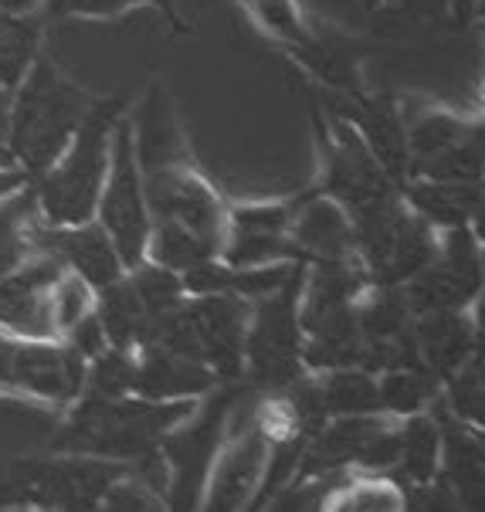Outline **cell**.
Masks as SVG:
<instances>
[{"instance_id":"6da1fadb","label":"cell","mask_w":485,"mask_h":512,"mask_svg":"<svg viewBox=\"0 0 485 512\" xmlns=\"http://www.w3.org/2000/svg\"><path fill=\"white\" fill-rule=\"evenodd\" d=\"M92 109V99L79 85H72L45 58H34L24 78L11 92V116H7V150L17 167L31 177H41Z\"/></svg>"},{"instance_id":"7a4b0ae2","label":"cell","mask_w":485,"mask_h":512,"mask_svg":"<svg viewBox=\"0 0 485 512\" xmlns=\"http://www.w3.org/2000/svg\"><path fill=\"white\" fill-rule=\"evenodd\" d=\"M123 106V99L92 102L65 153L38 177L41 184L34 204L48 228H72V224L95 218V204H99L102 180L109 170L112 133L123 119Z\"/></svg>"},{"instance_id":"3957f363","label":"cell","mask_w":485,"mask_h":512,"mask_svg":"<svg viewBox=\"0 0 485 512\" xmlns=\"http://www.w3.org/2000/svg\"><path fill=\"white\" fill-rule=\"evenodd\" d=\"M95 224L109 234L112 248H116L119 262L126 272L140 268L146 262V245H150V207H146V187L143 170L133 153V133H129V119L123 116L112 133V153L109 170L102 180V194L95 204Z\"/></svg>"},{"instance_id":"277c9868","label":"cell","mask_w":485,"mask_h":512,"mask_svg":"<svg viewBox=\"0 0 485 512\" xmlns=\"http://www.w3.org/2000/svg\"><path fill=\"white\" fill-rule=\"evenodd\" d=\"M143 187L153 224H177V228L214 245L221 255L224 231H228V207L221 204L214 187L194 170V163L143 173Z\"/></svg>"},{"instance_id":"5b68a950","label":"cell","mask_w":485,"mask_h":512,"mask_svg":"<svg viewBox=\"0 0 485 512\" xmlns=\"http://www.w3.org/2000/svg\"><path fill=\"white\" fill-rule=\"evenodd\" d=\"M65 265L55 255L24 258L11 275L0 279V333L17 343H55V319H51V285Z\"/></svg>"},{"instance_id":"8992f818","label":"cell","mask_w":485,"mask_h":512,"mask_svg":"<svg viewBox=\"0 0 485 512\" xmlns=\"http://www.w3.org/2000/svg\"><path fill=\"white\" fill-rule=\"evenodd\" d=\"M48 231H51L48 255H55L68 272L82 275L95 292H102V289H109V285L126 279V268L119 262L109 234L95 221L72 224V228H48Z\"/></svg>"},{"instance_id":"52a82bcc","label":"cell","mask_w":485,"mask_h":512,"mask_svg":"<svg viewBox=\"0 0 485 512\" xmlns=\"http://www.w3.org/2000/svg\"><path fill=\"white\" fill-rule=\"evenodd\" d=\"M129 119V116H126ZM129 133H133V153L143 173H157L167 167H187V150H184V136L180 126L170 112L167 92L153 89L140 102V109L129 119Z\"/></svg>"},{"instance_id":"ba28073f","label":"cell","mask_w":485,"mask_h":512,"mask_svg":"<svg viewBox=\"0 0 485 512\" xmlns=\"http://www.w3.org/2000/svg\"><path fill=\"white\" fill-rule=\"evenodd\" d=\"M292 251L316 258V262H343V258H357V241H353L350 214L336 201H313L302 204L289 221Z\"/></svg>"},{"instance_id":"9c48e42d","label":"cell","mask_w":485,"mask_h":512,"mask_svg":"<svg viewBox=\"0 0 485 512\" xmlns=\"http://www.w3.org/2000/svg\"><path fill=\"white\" fill-rule=\"evenodd\" d=\"M265 468V441L258 435H245L238 445H231L221 455L218 468H214L211 492L204 499V512H235L245 496L251 492V485L262 479Z\"/></svg>"},{"instance_id":"30bf717a","label":"cell","mask_w":485,"mask_h":512,"mask_svg":"<svg viewBox=\"0 0 485 512\" xmlns=\"http://www.w3.org/2000/svg\"><path fill=\"white\" fill-rule=\"evenodd\" d=\"M407 201L428 228H469L472 211H479V184H435L411 180Z\"/></svg>"},{"instance_id":"8fae6325","label":"cell","mask_w":485,"mask_h":512,"mask_svg":"<svg viewBox=\"0 0 485 512\" xmlns=\"http://www.w3.org/2000/svg\"><path fill=\"white\" fill-rule=\"evenodd\" d=\"M421 350L435 367L462 370L469 360V319L458 312H431L421 323Z\"/></svg>"},{"instance_id":"7c38bea8","label":"cell","mask_w":485,"mask_h":512,"mask_svg":"<svg viewBox=\"0 0 485 512\" xmlns=\"http://www.w3.org/2000/svg\"><path fill=\"white\" fill-rule=\"evenodd\" d=\"M38 21L31 14H0V82L17 89V82L38 58Z\"/></svg>"},{"instance_id":"4fadbf2b","label":"cell","mask_w":485,"mask_h":512,"mask_svg":"<svg viewBox=\"0 0 485 512\" xmlns=\"http://www.w3.org/2000/svg\"><path fill=\"white\" fill-rule=\"evenodd\" d=\"M323 512H404V499L384 475H363L336 489Z\"/></svg>"},{"instance_id":"5bb4252c","label":"cell","mask_w":485,"mask_h":512,"mask_svg":"<svg viewBox=\"0 0 485 512\" xmlns=\"http://www.w3.org/2000/svg\"><path fill=\"white\" fill-rule=\"evenodd\" d=\"M95 306H99V292H95L82 275L68 272V268L58 275V282L51 285V319H55L58 336L72 333L75 326L85 323L95 312Z\"/></svg>"},{"instance_id":"9a60e30c","label":"cell","mask_w":485,"mask_h":512,"mask_svg":"<svg viewBox=\"0 0 485 512\" xmlns=\"http://www.w3.org/2000/svg\"><path fill=\"white\" fill-rule=\"evenodd\" d=\"M248 7L282 45L299 48L309 38V31L302 28V14L296 0H248Z\"/></svg>"},{"instance_id":"2e32d148","label":"cell","mask_w":485,"mask_h":512,"mask_svg":"<svg viewBox=\"0 0 485 512\" xmlns=\"http://www.w3.org/2000/svg\"><path fill=\"white\" fill-rule=\"evenodd\" d=\"M136 4H163V0H48V11L58 17H109Z\"/></svg>"},{"instance_id":"e0dca14e","label":"cell","mask_w":485,"mask_h":512,"mask_svg":"<svg viewBox=\"0 0 485 512\" xmlns=\"http://www.w3.org/2000/svg\"><path fill=\"white\" fill-rule=\"evenodd\" d=\"M102 512H160V509L153 506V499H146L143 492H136V489H129V485H123V489L109 492Z\"/></svg>"},{"instance_id":"ac0fdd59","label":"cell","mask_w":485,"mask_h":512,"mask_svg":"<svg viewBox=\"0 0 485 512\" xmlns=\"http://www.w3.org/2000/svg\"><path fill=\"white\" fill-rule=\"evenodd\" d=\"M7 116H11V89L0 82V146L7 140Z\"/></svg>"},{"instance_id":"d6986e66","label":"cell","mask_w":485,"mask_h":512,"mask_svg":"<svg viewBox=\"0 0 485 512\" xmlns=\"http://www.w3.org/2000/svg\"><path fill=\"white\" fill-rule=\"evenodd\" d=\"M41 0H0V14H31Z\"/></svg>"}]
</instances>
